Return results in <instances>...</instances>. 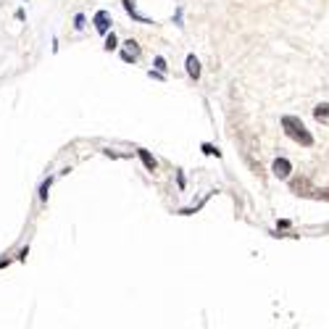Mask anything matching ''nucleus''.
<instances>
[{"instance_id": "1", "label": "nucleus", "mask_w": 329, "mask_h": 329, "mask_svg": "<svg viewBox=\"0 0 329 329\" xmlns=\"http://www.w3.org/2000/svg\"><path fill=\"white\" fill-rule=\"evenodd\" d=\"M282 129L290 140H295L298 145H303V148H311L314 145V134L306 129V124L300 121L298 116H282Z\"/></svg>"}, {"instance_id": "2", "label": "nucleus", "mask_w": 329, "mask_h": 329, "mask_svg": "<svg viewBox=\"0 0 329 329\" xmlns=\"http://www.w3.org/2000/svg\"><path fill=\"white\" fill-rule=\"evenodd\" d=\"M93 24H95V29H98L100 34H108V32H111L113 19H111V13H108V11H98V13L93 16Z\"/></svg>"}, {"instance_id": "3", "label": "nucleus", "mask_w": 329, "mask_h": 329, "mask_svg": "<svg viewBox=\"0 0 329 329\" xmlns=\"http://www.w3.org/2000/svg\"><path fill=\"white\" fill-rule=\"evenodd\" d=\"M271 171H274V177H279V179H287L290 177V171H292V163H290V158H277L274 161V166H271Z\"/></svg>"}, {"instance_id": "4", "label": "nucleus", "mask_w": 329, "mask_h": 329, "mask_svg": "<svg viewBox=\"0 0 329 329\" xmlns=\"http://www.w3.org/2000/svg\"><path fill=\"white\" fill-rule=\"evenodd\" d=\"M121 5H124V11L132 16L134 21H140V24H155V19H148V16H142L140 11H137V5H134V0H121Z\"/></svg>"}, {"instance_id": "5", "label": "nucleus", "mask_w": 329, "mask_h": 329, "mask_svg": "<svg viewBox=\"0 0 329 329\" xmlns=\"http://www.w3.org/2000/svg\"><path fill=\"white\" fill-rule=\"evenodd\" d=\"M185 66H187V77L198 82V79H200V61L193 56V53H190V56L185 58Z\"/></svg>"}, {"instance_id": "6", "label": "nucleus", "mask_w": 329, "mask_h": 329, "mask_svg": "<svg viewBox=\"0 0 329 329\" xmlns=\"http://www.w3.org/2000/svg\"><path fill=\"white\" fill-rule=\"evenodd\" d=\"M314 118H316V121H322V124H329V103H319L314 108Z\"/></svg>"}, {"instance_id": "7", "label": "nucleus", "mask_w": 329, "mask_h": 329, "mask_svg": "<svg viewBox=\"0 0 329 329\" xmlns=\"http://www.w3.org/2000/svg\"><path fill=\"white\" fill-rule=\"evenodd\" d=\"M137 155L142 158V163H145V169H148V171H155V169H158V163H155V158H153V155H150L148 150H145V148H140V150H137Z\"/></svg>"}, {"instance_id": "8", "label": "nucleus", "mask_w": 329, "mask_h": 329, "mask_svg": "<svg viewBox=\"0 0 329 329\" xmlns=\"http://www.w3.org/2000/svg\"><path fill=\"white\" fill-rule=\"evenodd\" d=\"M103 48H106L108 53L118 48V40H116V34H113V32H108V37H106V45H103Z\"/></svg>"}, {"instance_id": "9", "label": "nucleus", "mask_w": 329, "mask_h": 329, "mask_svg": "<svg viewBox=\"0 0 329 329\" xmlns=\"http://www.w3.org/2000/svg\"><path fill=\"white\" fill-rule=\"evenodd\" d=\"M50 185H53V177H48L40 185V200H48V190H50Z\"/></svg>"}, {"instance_id": "10", "label": "nucleus", "mask_w": 329, "mask_h": 329, "mask_svg": "<svg viewBox=\"0 0 329 329\" xmlns=\"http://www.w3.org/2000/svg\"><path fill=\"white\" fill-rule=\"evenodd\" d=\"M292 190H295L298 195H308V193H306V190H308V182H306V179H303V182H292Z\"/></svg>"}, {"instance_id": "11", "label": "nucleus", "mask_w": 329, "mask_h": 329, "mask_svg": "<svg viewBox=\"0 0 329 329\" xmlns=\"http://www.w3.org/2000/svg\"><path fill=\"white\" fill-rule=\"evenodd\" d=\"M124 45H126V50H129V53H132L134 58H140V45H137L134 40H126Z\"/></svg>"}, {"instance_id": "12", "label": "nucleus", "mask_w": 329, "mask_h": 329, "mask_svg": "<svg viewBox=\"0 0 329 329\" xmlns=\"http://www.w3.org/2000/svg\"><path fill=\"white\" fill-rule=\"evenodd\" d=\"M153 66L158 69V71H166V69H169V66H166V58H163V56H155V58H153Z\"/></svg>"}, {"instance_id": "13", "label": "nucleus", "mask_w": 329, "mask_h": 329, "mask_svg": "<svg viewBox=\"0 0 329 329\" xmlns=\"http://www.w3.org/2000/svg\"><path fill=\"white\" fill-rule=\"evenodd\" d=\"M203 153H206V155H216V158H219V155H221V153H219V150L214 148L211 142H203Z\"/></svg>"}, {"instance_id": "14", "label": "nucleus", "mask_w": 329, "mask_h": 329, "mask_svg": "<svg viewBox=\"0 0 329 329\" xmlns=\"http://www.w3.org/2000/svg\"><path fill=\"white\" fill-rule=\"evenodd\" d=\"M85 21H87L85 13H77V16H74V29H85Z\"/></svg>"}, {"instance_id": "15", "label": "nucleus", "mask_w": 329, "mask_h": 329, "mask_svg": "<svg viewBox=\"0 0 329 329\" xmlns=\"http://www.w3.org/2000/svg\"><path fill=\"white\" fill-rule=\"evenodd\" d=\"M148 77H150V79H158V82H161V79H163V71H158V69H150V71H148Z\"/></svg>"}, {"instance_id": "16", "label": "nucleus", "mask_w": 329, "mask_h": 329, "mask_svg": "<svg viewBox=\"0 0 329 329\" xmlns=\"http://www.w3.org/2000/svg\"><path fill=\"white\" fill-rule=\"evenodd\" d=\"M121 61H126V63H134L137 58L132 56V53H129V50H124V53H121Z\"/></svg>"}, {"instance_id": "17", "label": "nucleus", "mask_w": 329, "mask_h": 329, "mask_svg": "<svg viewBox=\"0 0 329 329\" xmlns=\"http://www.w3.org/2000/svg\"><path fill=\"white\" fill-rule=\"evenodd\" d=\"M174 24H177V26H185V24H182V8H177V13H174Z\"/></svg>"}, {"instance_id": "18", "label": "nucleus", "mask_w": 329, "mask_h": 329, "mask_svg": "<svg viewBox=\"0 0 329 329\" xmlns=\"http://www.w3.org/2000/svg\"><path fill=\"white\" fill-rule=\"evenodd\" d=\"M177 185H179V190H185V174H182V171L177 174Z\"/></svg>"}, {"instance_id": "19", "label": "nucleus", "mask_w": 329, "mask_h": 329, "mask_svg": "<svg viewBox=\"0 0 329 329\" xmlns=\"http://www.w3.org/2000/svg\"><path fill=\"white\" fill-rule=\"evenodd\" d=\"M24 3H29V0H24Z\"/></svg>"}]
</instances>
